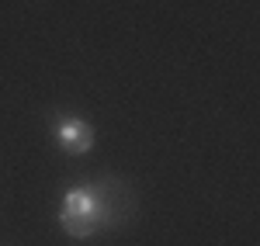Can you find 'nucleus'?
I'll return each instance as SVG.
<instances>
[{"instance_id": "obj_2", "label": "nucleus", "mask_w": 260, "mask_h": 246, "mask_svg": "<svg viewBox=\"0 0 260 246\" xmlns=\"http://www.w3.org/2000/svg\"><path fill=\"white\" fill-rule=\"evenodd\" d=\"M52 135L59 149H66L70 156H83L94 146V125L77 118V115H56L52 118Z\"/></svg>"}, {"instance_id": "obj_1", "label": "nucleus", "mask_w": 260, "mask_h": 246, "mask_svg": "<svg viewBox=\"0 0 260 246\" xmlns=\"http://www.w3.org/2000/svg\"><path fill=\"white\" fill-rule=\"evenodd\" d=\"M121 194L125 187L115 181H98V184L70 187L59 201V226L73 239H90L101 229H111L121 222Z\"/></svg>"}]
</instances>
